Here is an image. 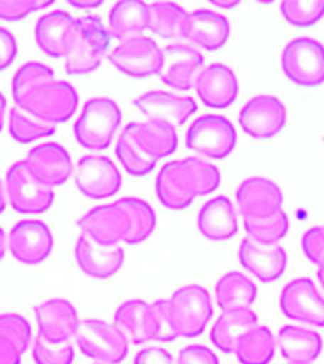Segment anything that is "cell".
I'll return each mask as SVG.
<instances>
[{
	"label": "cell",
	"instance_id": "6da1fadb",
	"mask_svg": "<svg viewBox=\"0 0 324 364\" xmlns=\"http://www.w3.org/2000/svg\"><path fill=\"white\" fill-rule=\"evenodd\" d=\"M16 107L51 125L67 124L78 110L80 95L67 80H57L48 65L28 61L11 78Z\"/></svg>",
	"mask_w": 324,
	"mask_h": 364
},
{
	"label": "cell",
	"instance_id": "7a4b0ae2",
	"mask_svg": "<svg viewBox=\"0 0 324 364\" xmlns=\"http://www.w3.org/2000/svg\"><path fill=\"white\" fill-rule=\"evenodd\" d=\"M222 173L209 159L190 156L165 164L156 178V196L165 209L184 210L198 198L218 190Z\"/></svg>",
	"mask_w": 324,
	"mask_h": 364
},
{
	"label": "cell",
	"instance_id": "3957f363",
	"mask_svg": "<svg viewBox=\"0 0 324 364\" xmlns=\"http://www.w3.org/2000/svg\"><path fill=\"white\" fill-rule=\"evenodd\" d=\"M112 323L133 346H144L150 341L171 343L178 340L169 326L163 300L152 304L144 300H125L114 311Z\"/></svg>",
	"mask_w": 324,
	"mask_h": 364
},
{
	"label": "cell",
	"instance_id": "277c9868",
	"mask_svg": "<svg viewBox=\"0 0 324 364\" xmlns=\"http://www.w3.org/2000/svg\"><path fill=\"white\" fill-rule=\"evenodd\" d=\"M163 301L165 315L176 338H199L215 313L209 290L201 284H184Z\"/></svg>",
	"mask_w": 324,
	"mask_h": 364
},
{
	"label": "cell",
	"instance_id": "5b68a950",
	"mask_svg": "<svg viewBox=\"0 0 324 364\" xmlns=\"http://www.w3.org/2000/svg\"><path fill=\"white\" fill-rule=\"evenodd\" d=\"M119 124L122 108L118 102L110 97H91L80 110L72 133L82 148L91 152H102L112 144Z\"/></svg>",
	"mask_w": 324,
	"mask_h": 364
},
{
	"label": "cell",
	"instance_id": "8992f818",
	"mask_svg": "<svg viewBox=\"0 0 324 364\" xmlns=\"http://www.w3.org/2000/svg\"><path fill=\"white\" fill-rule=\"evenodd\" d=\"M110 31L99 16H84L65 55V70L70 76H85L95 73L102 59L110 53Z\"/></svg>",
	"mask_w": 324,
	"mask_h": 364
},
{
	"label": "cell",
	"instance_id": "52a82bcc",
	"mask_svg": "<svg viewBox=\"0 0 324 364\" xmlns=\"http://www.w3.org/2000/svg\"><path fill=\"white\" fill-rule=\"evenodd\" d=\"M186 148L199 158L227 159L237 148V129L226 116L203 114L188 127Z\"/></svg>",
	"mask_w": 324,
	"mask_h": 364
},
{
	"label": "cell",
	"instance_id": "ba28073f",
	"mask_svg": "<svg viewBox=\"0 0 324 364\" xmlns=\"http://www.w3.org/2000/svg\"><path fill=\"white\" fill-rule=\"evenodd\" d=\"M76 347L97 364L124 363L129 353V340L114 323L102 318H84L76 334Z\"/></svg>",
	"mask_w": 324,
	"mask_h": 364
},
{
	"label": "cell",
	"instance_id": "9c48e42d",
	"mask_svg": "<svg viewBox=\"0 0 324 364\" xmlns=\"http://www.w3.org/2000/svg\"><path fill=\"white\" fill-rule=\"evenodd\" d=\"M281 68L288 82L300 87L324 84V46L311 36L290 40L281 53Z\"/></svg>",
	"mask_w": 324,
	"mask_h": 364
},
{
	"label": "cell",
	"instance_id": "30bf717a",
	"mask_svg": "<svg viewBox=\"0 0 324 364\" xmlns=\"http://www.w3.org/2000/svg\"><path fill=\"white\" fill-rule=\"evenodd\" d=\"M108 61L127 78L146 80L159 76L163 70V48H159L153 38L142 34L119 42L108 53Z\"/></svg>",
	"mask_w": 324,
	"mask_h": 364
},
{
	"label": "cell",
	"instance_id": "8fae6325",
	"mask_svg": "<svg viewBox=\"0 0 324 364\" xmlns=\"http://www.w3.org/2000/svg\"><path fill=\"white\" fill-rule=\"evenodd\" d=\"M288 110L277 95L261 93L244 102L239 110V125L254 141H269L286 127Z\"/></svg>",
	"mask_w": 324,
	"mask_h": 364
},
{
	"label": "cell",
	"instance_id": "7c38bea8",
	"mask_svg": "<svg viewBox=\"0 0 324 364\" xmlns=\"http://www.w3.org/2000/svg\"><path fill=\"white\" fill-rule=\"evenodd\" d=\"M279 309L294 323L324 328V296L309 277H296L279 296Z\"/></svg>",
	"mask_w": 324,
	"mask_h": 364
},
{
	"label": "cell",
	"instance_id": "4fadbf2b",
	"mask_svg": "<svg viewBox=\"0 0 324 364\" xmlns=\"http://www.w3.org/2000/svg\"><path fill=\"white\" fill-rule=\"evenodd\" d=\"M4 186L8 203L19 215H42L55 201V192L42 186L23 161H16L6 171Z\"/></svg>",
	"mask_w": 324,
	"mask_h": 364
},
{
	"label": "cell",
	"instance_id": "5bb4252c",
	"mask_svg": "<svg viewBox=\"0 0 324 364\" xmlns=\"http://www.w3.org/2000/svg\"><path fill=\"white\" fill-rule=\"evenodd\" d=\"M122 182V173L116 164L102 154L84 156L74 165V184L85 198L95 201L114 198L119 192Z\"/></svg>",
	"mask_w": 324,
	"mask_h": 364
},
{
	"label": "cell",
	"instance_id": "9a60e30c",
	"mask_svg": "<svg viewBox=\"0 0 324 364\" xmlns=\"http://www.w3.org/2000/svg\"><path fill=\"white\" fill-rule=\"evenodd\" d=\"M80 232L104 247H119L129 237V215L122 201L99 205L78 218Z\"/></svg>",
	"mask_w": 324,
	"mask_h": 364
},
{
	"label": "cell",
	"instance_id": "2e32d148",
	"mask_svg": "<svg viewBox=\"0 0 324 364\" xmlns=\"http://www.w3.org/2000/svg\"><path fill=\"white\" fill-rule=\"evenodd\" d=\"M38 338L51 346H63L76 338L80 317L74 304L63 298H50L34 306Z\"/></svg>",
	"mask_w": 324,
	"mask_h": 364
},
{
	"label": "cell",
	"instance_id": "e0dca14e",
	"mask_svg": "<svg viewBox=\"0 0 324 364\" xmlns=\"http://www.w3.org/2000/svg\"><path fill=\"white\" fill-rule=\"evenodd\" d=\"M53 233L42 220H21L10 230L8 249L23 266H38L53 252Z\"/></svg>",
	"mask_w": 324,
	"mask_h": 364
},
{
	"label": "cell",
	"instance_id": "ac0fdd59",
	"mask_svg": "<svg viewBox=\"0 0 324 364\" xmlns=\"http://www.w3.org/2000/svg\"><path fill=\"white\" fill-rule=\"evenodd\" d=\"M237 213L243 216V222L261 220L283 210V190L277 182L266 176H250L244 178L235 192Z\"/></svg>",
	"mask_w": 324,
	"mask_h": 364
},
{
	"label": "cell",
	"instance_id": "d6986e66",
	"mask_svg": "<svg viewBox=\"0 0 324 364\" xmlns=\"http://www.w3.org/2000/svg\"><path fill=\"white\" fill-rule=\"evenodd\" d=\"M203 68L205 57L198 48L186 42H171L163 48V70L159 78L171 90L190 91Z\"/></svg>",
	"mask_w": 324,
	"mask_h": 364
},
{
	"label": "cell",
	"instance_id": "ffe728a7",
	"mask_svg": "<svg viewBox=\"0 0 324 364\" xmlns=\"http://www.w3.org/2000/svg\"><path fill=\"white\" fill-rule=\"evenodd\" d=\"M27 171L45 188L63 186L74 175V164L67 148L59 142H44L28 150L27 158L23 159Z\"/></svg>",
	"mask_w": 324,
	"mask_h": 364
},
{
	"label": "cell",
	"instance_id": "44dd1931",
	"mask_svg": "<svg viewBox=\"0 0 324 364\" xmlns=\"http://www.w3.org/2000/svg\"><path fill=\"white\" fill-rule=\"evenodd\" d=\"M232 21L220 11L210 8H198L188 14L182 40L199 51H218L230 42Z\"/></svg>",
	"mask_w": 324,
	"mask_h": 364
},
{
	"label": "cell",
	"instance_id": "7402d4cb",
	"mask_svg": "<svg viewBox=\"0 0 324 364\" xmlns=\"http://www.w3.org/2000/svg\"><path fill=\"white\" fill-rule=\"evenodd\" d=\"M193 90L205 107L212 110H226L239 97L237 74L224 63H210L205 65Z\"/></svg>",
	"mask_w": 324,
	"mask_h": 364
},
{
	"label": "cell",
	"instance_id": "603a6c76",
	"mask_svg": "<svg viewBox=\"0 0 324 364\" xmlns=\"http://www.w3.org/2000/svg\"><path fill=\"white\" fill-rule=\"evenodd\" d=\"M237 256L241 266L266 284L279 281L288 267V255L281 245H260L247 237L239 245Z\"/></svg>",
	"mask_w": 324,
	"mask_h": 364
},
{
	"label": "cell",
	"instance_id": "cb8c5ba5",
	"mask_svg": "<svg viewBox=\"0 0 324 364\" xmlns=\"http://www.w3.org/2000/svg\"><path fill=\"white\" fill-rule=\"evenodd\" d=\"M135 108L148 119H163L173 125L186 124L198 112V102L190 95L152 90L133 101Z\"/></svg>",
	"mask_w": 324,
	"mask_h": 364
},
{
	"label": "cell",
	"instance_id": "d4e9b609",
	"mask_svg": "<svg viewBox=\"0 0 324 364\" xmlns=\"http://www.w3.org/2000/svg\"><path fill=\"white\" fill-rule=\"evenodd\" d=\"M74 258L84 275L91 279H110L122 269L125 250L122 247H104L80 233L74 245Z\"/></svg>",
	"mask_w": 324,
	"mask_h": 364
},
{
	"label": "cell",
	"instance_id": "484cf974",
	"mask_svg": "<svg viewBox=\"0 0 324 364\" xmlns=\"http://www.w3.org/2000/svg\"><path fill=\"white\" fill-rule=\"evenodd\" d=\"M76 28L78 19H74L67 10L48 11L34 25V40L48 57L65 59Z\"/></svg>",
	"mask_w": 324,
	"mask_h": 364
},
{
	"label": "cell",
	"instance_id": "4316f807",
	"mask_svg": "<svg viewBox=\"0 0 324 364\" xmlns=\"http://www.w3.org/2000/svg\"><path fill=\"white\" fill-rule=\"evenodd\" d=\"M135 141V144L153 161L169 158L178 150V133L176 127L163 119H146V122H129L124 127Z\"/></svg>",
	"mask_w": 324,
	"mask_h": 364
},
{
	"label": "cell",
	"instance_id": "83f0119b",
	"mask_svg": "<svg viewBox=\"0 0 324 364\" xmlns=\"http://www.w3.org/2000/svg\"><path fill=\"white\" fill-rule=\"evenodd\" d=\"M195 224H198V232L205 239L224 243L237 235L239 213L227 196H216L199 209Z\"/></svg>",
	"mask_w": 324,
	"mask_h": 364
},
{
	"label": "cell",
	"instance_id": "f1b7e54d",
	"mask_svg": "<svg viewBox=\"0 0 324 364\" xmlns=\"http://www.w3.org/2000/svg\"><path fill=\"white\" fill-rule=\"evenodd\" d=\"M279 355L288 364H313L323 353V336L296 324L281 326L275 334Z\"/></svg>",
	"mask_w": 324,
	"mask_h": 364
},
{
	"label": "cell",
	"instance_id": "f546056e",
	"mask_svg": "<svg viewBox=\"0 0 324 364\" xmlns=\"http://www.w3.org/2000/svg\"><path fill=\"white\" fill-rule=\"evenodd\" d=\"M258 315L252 307H241V309H226L218 315L212 328H210V341L218 351L233 355L239 338L249 332L250 328L258 326Z\"/></svg>",
	"mask_w": 324,
	"mask_h": 364
},
{
	"label": "cell",
	"instance_id": "4dcf8cb0",
	"mask_svg": "<svg viewBox=\"0 0 324 364\" xmlns=\"http://www.w3.org/2000/svg\"><path fill=\"white\" fill-rule=\"evenodd\" d=\"M148 28V4L142 0H119L108 11V31L112 38L122 42L136 36Z\"/></svg>",
	"mask_w": 324,
	"mask_h": 364
},
{
	"label": "cell",
	"instance_id": "1f68e13d",
	"mask_svg": "<svg viewBox=\"0 0 324 364\" xmlns=\"http://www.w3.org/2000/svg\"><path fill=\"white\" fill-rule=\"evenodd\" d=\"M256 298H258V287L244 273L227 272L215 284V300L222 311L252 307Z\"/></svg>",
	"mask_w": 324,
	"mask_h": 364
},
{
	"label": "cell",
	"instance_id": "d6a6232c",
	"mask_svg": "<svg viewBox=\"0 0 324 364\" xmlns=\"http://www.w3.org/2000/svg\"><path fill=\"white\" fill-rule=\"evenodd\" d=\"M277 353V340L271 328L258 324L239 338L235 357L241 364H271Z\"/></svg>",
	"mask_w": 324,
	"mask_h": 364
},
{
	"label": "cell",
	"instance_id": "836d02e7",
	"mask_svg": "<svg viewBox=\"0 0 324 364\" xmlns=\"http://www.w3.org/2000/svg\"><path fill=\"white\" fill-rule=\"evenodd\" d=\"M188 11L176 2H152L148 4V28L163 40H178L184 33Z\"/></svg>",
	"mask_w": 324,
	"mask_h": 364
},
{
	"label": "cell",
	"instance_id": "e575fe53",
	"mask_svg": "<svg viewBox=\"0 0 324 364\" xmlns=\"http://www.w3.org/2000/svg\"><path fill=\"white\" fill-rule=\"evenodd\" d=\"M119 201L129 215V237L125 243L141 245L152 237V233L158 228V216H156L152 205L141 198H133V196L122 198Z\"/></svg>",
	"mask_w": 324,
	"mask_h": 364
},
{
	"label": "cell",
	"instance_id": "d590c367",
	"mask_svg": "<svg viewBox=\"0 0 324 364\" xmlns=\"http://www.w3.org/2000/svg\"><path fill=\"white\" fill-rule=\"evenodd\" d=\"M57 125L34 118L33 114L25 112L23 108L11 107L8 112V131L16 142L28 144V142L38 141L44 136H51L55 133Z\"/></svg>",
	"mask_w": 324,
	"mask_h": 364
},
{
	"label": "cell",
	"instance_id": "8d00e7d4",
	"mask_svg": "<svg viewBox=\"0 0 324 364\" xmlns=\"http://www.w3.org/2000/svg\"><path fill=\"white\" fill-rule=\"evenodd\" d=\"M247 237L252 239L254 243L260 245H279L290 230L288 215L283 210H279L275 215L266 216L261 220H249L243 222Z\"/></svg>",
	"mask_w": 324,
	"mask_h": 364
},
{
	"label": "cell",
	"instance_id": "74e56055",
	"mask_svg": "<svg viewBox=\"0 0 324 364\" xmlns=\"http://www.w3.org/2000/svg\"><path fill=\"white\" fill-rule=\"evenodd\" d=\"M116 158L119 159V164L131 176H146L150 175L158 161H153L142 154V150L135 144V141L131 139V135L125 129L119 131L118 141H116Z\"/></svg>",
	"mask_w": 324,
	"mask_h": 364
},
{
	"label": "cell",
	"instance_id": "f35d334b",
	"mask_svg": "<svg viewBox=\"0 0 324 364\" xmlns=\"http://www.w3.org/2000/svg\"><path fill=\"white\" fill-rule=\"evenodd\" d=\"M279 10L288 25L309 28L324 19V0H284Z\"/></svg>",
	"mask_w": 324,
	"mask_h": 364
},
{
	"label": "cell",
	"instance_id": "ab89813d",
	"mask_svg": "<svg viewBox=\"0 0 324 364\" xmlns=\"http://www.w3.org/2000/svg\"><path fill=\"white\" fill-rule=\"evenodd\" d=\"M0 332L10 336L17 346L25 353L33 343V326L27 317L19 313H0Z\"/></svg>",
	"mask_w": 324,
	"mask_h": 364
},
{
	"label": "cell",
	"instance_id": "60d3db41",
	"mask_svg": "<svg viewBox=\"0 0 324 364\" xmlns=\"http://www.w3.org/2000/svg\"><path fill=\"white\" fill-rule=\"evenodd\" d=\"M74 357H76V353L70 343L51 346V343L40 340L38 336L33 343L34 364H74Z\"/></svg>",
	"mask_w": 324,
	"mask_h": 364
},
{
	"label": "cell",
	"instance_id": "b9f144b4",
	"mask_svg": "<svg viewBox=\"0 0 324 364\" xmlns=\"http://www.w3.org/2000/svg\"><path fill=\"white\" fill-rule=\"evenodd\" d=\"M51 0H0V19L2 21H23L25 17L51 6Z\"/></svg>",
	"mask_w": 324,
	"mask_h": 364
},
{
	"label": "cell",
	"instance_id": "7bdbcfd3",
	"mask_svg": "<svg viewBox=\"0 0 324 364\" xmlns=\"http://www.w3.org/2000/svg\"><path fill=\"white\" fill-rule=\"evenodd\" d=\"M301 252L315 266L324 262V226H313L301 235Z\"/></svg>",
	"mask_w": 324,
	"mask_h": 364
},
{
	"label": "cell",
	"instance_id": "ee69618b",
	"mask_svg": "<svg viewBox=\"0 0 324 364\" xmlns=\"http://www.w3.org/2000/svg\"><path fill=\"white\" fill-rule=\"evenodd\" d=\"M176 364H220V360L212 349L193 343V346L182 347L176 357Z\"/></svg>",
	"mask_w": 324,
	"mask_h": 364
},
{
	"label": "cell",
	"instance_id": "f6af8a7d",
	"mask_svg": "<svg viewBox=\"0 0 324 364\" xmlns=\"http://www.w3.org/2000/svg\"><path fill=\"white\" fill-rule=\"evenodd\" d=\"M17 51H19V44H17L16 34L0 27V73L11 67V63L16 61Z\"/></svg>",
	"mask_w": 324,
	"mask_h": 364
},
{
	"label": "cell",
	"instance_id": "bcb514c9",
	"mask_svg": "<svg viewBox=\"0 0 324 364\" xmlns=\"http://www.w3.org/2000/svg\"><path fill=\"white\" fill-rule=\"evenodd\" d=\"M133 364H176V360L163 347L148 346L136 353Z\"/></svg>",
	"mask_w": 324,
	"mask_h": 364
},
{
	"label": "cell",
	"instance_id": "7dc6e473",
	"mask_svg": "<svg viewBox=\"0 0 324 364\" xmlns=\"http://www.w3.org/2000/svg\"><path fill=\"white\" fill-rule=\"evenodd\" d=\"M23 351L10 336L0 332V364H21Z\"/></svg>",
	"mask_w": 324,
	"mask_h": 364
},
{
	"label": "cell",
	"instance_id": "c3c4849f",
	"mask_svg": "<svg viewBox=\"0 0 324 364\" xmlns=\"http://www.w3.org/2000/svg\"><path fill=\"white\" fill-rule=\"evenodd\" d=\"M68 4L76 10H91V8L102 6V0H68Z\"/></svg>",
	"mask_w": 324,
	"mask_h": 364
},
{
	"label": "cell",
	"instance_id": "681fc988",
	"mask_svg": "<svg viewBox=\"0 0 324 364\" xmlns=\"http://www.w3.org/2000/svg\"><path fill=\"white\" fill-rule=\"evenodd\" d=\"M6 114H8V102H6L4 93L0 91V133H2V129H4Z\"/></svg>",
	"mask_w": 324,
	"mask_h": 364
},
{
	"label": "cell",
	"instance_id": "f907efd6",
	"mask_svg": "<svg viewBox=\"0 0 324 364\" xmlns=\"http://www.w3.org/2000/svg\"><path fill=\"white\" fill-rule=\"evenodd\" d=\"M6 249H8V239H6L4 230L0 228V262H2V258H4Z\"/></svg>",
	"mask_w": 324,
	"mask_h": 364
},
{
	"label": "cell",
	"instance_id": "816d5d0a",
	"mask_svg": "<svg viewBox=\"0 0 324 364\" xmlns=\"http://www.w3.org/2000/svg\"><path fill=\"white\" fill-rule=\"evenodd\" d=\"M6 201H8V198H6V186L4 182L0 181V215H4Z\"/></svg>",
	"mask_w": 324,
	"mask_h": 364
},
{
	"label": "cell",
	"instance_id": "f5cc1de1",
	"mask_svg": "<svg viewBox=\"0 0 324 364\" xmlns=\"http://www.w3.org/2000/svg\"><path fill=\"white\" fill-rule=\"evenodd\" d=\"M212 2V6H218V8H235V6H239V0H232V2H226V0H210Z\"/></svg>",
	"mask_w": 324,
	"mask_h": 364
},
{
	"label": "cell",
	"instance_id": "db71d44e",
	"mask_svg": "<svg viewBox=\"0 0 324 364\" xmlns=\"http://www.w3.org/2000/svg\"><path fill=\"white\" fill-rule=\"evenodd\" d=\"M317 281L318 284L324 289V262H320L317 266Z\"/></svg>",
	"mask_w": 324,
	"mask_h": 364
},
{
	"label": "cell",
	"instance_id": "11a10c76",
	"mask_svg": "<svg viewBox=\"0 0 324 364\" xmlns=\"http://www.w3.org/2000/svg\"><path fill=\"white\" fill-rule=\"evenodd\" d=\"M95 364H97V363H95Z\"/></svg>",
	"mask_w": 324,
	"mask_h": 364
}]
</instances>
